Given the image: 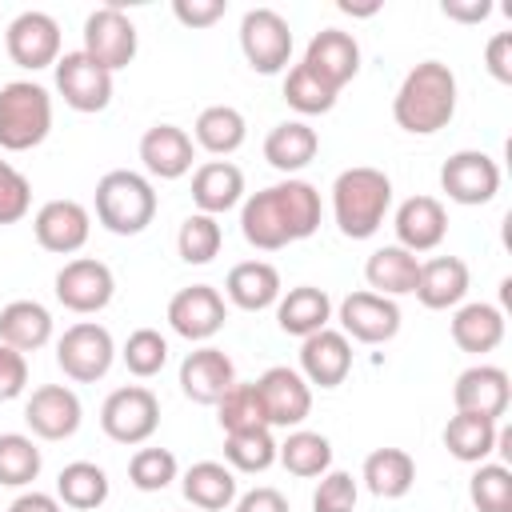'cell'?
Masks as SVG:
<instances>
[{
  "label": "cell",
  "mask_w": 512,
  "mask_h": 512,
  "mask_svg": "<svg viewBox=\"0 0 512 512\" xmlns=\"http://www.w3.org/2000/svg\"><path fill=\"white\" fill-rule=\"evenodd\" d=\"M328 320H332V300L316 284H296V288L280 292V300H276V324L288 336L304 340V336L328 328Z\"/></svg>",
  "instance_id": "27"
},
{
  "label": "cell",
  "mask_w": 512,
  "mask_h": 512,
  "mask_svg": "<svg viewBox=\"0 0 512 512\" xmlns=\"http://www.w3.org/2000/svg\"><path fill=\"white\" fill-rule=\"evenodd\" d=\"M228 320V304L212 284H188L168 300V324L192 344H208Z\"/></svg>",
  "instance_id": "13"
},
{
  "label": "cell",
  "mask_w": 512,
  "mask_h": 512,
  "mask_svg": "<svg viewBox=\"0 0 512 512\" xmlns=\"http://www.w3.org/2000/svg\"><path fill=\"white\" fill-rule=\"evenodd\" d=\"M220 244H224V228L216 216H204V212L184 216L176 232V252L184 264H212L220 256Z\"/></svg>",
  "instance_id": "43"
},
{
  "label": "cell",
  "mask_w": 512,
  "mask_h": 512,
  "mask_svg": "<svg viewBox=\"0 0 512 512\" xmlns=\"http://www.w3.org/2000/svg\"><path fill=\"white\" fill-rule=\"evenodd\" d=\"M184 500L200 512H224L236 504V472L220 460H200L180 476Z\"/></svg>",
  "instance_id": "33"
},
{
  "label": "cell",
  "mask_w": 512,
  "mask_h": 512,
  "mask_svg": "<svg viewBox=\"0 0 512 512\" xmlns=\"http://www.w3.org/2000/svg\"><path fill=\"white\" fill-rule=\"evenodd\" d=\"M440 188L452 204H488L500 192V164L480 148H460L440 164Z\"/></svg>",
  "instance_id": "10"
},
{
  "label": "cell",
  "mask_w": 512,
  "mask_h": 512,
  "mask_svg": "<svg viewBox=\"0 0 512 512\" xmlns=\"http://www.w3.org/2000/svg\"><path fill=\"white\" fill-rule=\"evenodd\" d=\"M248 136V120L232 104H208L192 124V144H200L212 156H232Z\"/></svg>",
  "instance_id": "35"
},
{
  "label": "cell",
  "mask_w": 512,
  "mask_h": 512,
  "mask_svg": "<svg viewBox=\"0 0 512 512\" xmlns=\"http://www.w3.org/2000/svg\"><path fill=\"white\" fill-rule=\"evenodd\" d=\"M136 48H140V36H136V24L124 16L120 4H104L96 12H88L84 20V56H92L100 68L108 72H120L136 60Z\"/></svg>",
  "instance_id": "9"
},
{
  "label": "cell",
  "mask_w": 512,
  "mask_h": 512,
  "mask_svg": "<svg viewBox=\"0 0 512 512\" xmlns=\"http://www.w3.org/2000/svg\"><path fill=\"white\" fill-rule=\"evenodd\" d=\"M392 228H396V244L408 248L412 256L416 252H432L448 236V212H444V204L436 196H408L396 208Z\"/></svg>",
  "instance_id": "23"
},
{
  "label": "cell",
  "mask_w": 512,
  "mask_h": 512,
  "mask_svg": "<svg viewBox=\"0 0 512 512\" xmlns=\"http://www.w3.org/2000/svg\"><path fill=\"white\" fill-rule=\"evenodd\" d=\"M360 500V484L352 480V472L328 468L312 492V512H356Z\"/></svg>",
  "instance_id": "47"
},
{
  "label": "cell",
  "mask_w": 512,
  "mask_h": 512,
  "mask_svg": "<svg viewBox=\"0 0 512 512\" xmlns=\"http://www.w3.org/2000/svg\"><path fill=\"white\" fill-rule=\"evenodd\" d=\"M216 420L224 432H248V428H268L264 400L256 380H236L220 400H216Z\"/></svg>",
  "instance_id": "39"
},
{
  "label": "cell",
  "mask_w": 512,
  "mask_h": 512,
  "mask_svg": "<svg viewBox=\"0 0 512 512\" xmlns=\"http://www.w3.org/2000/svg\"><path fill=\"white\" fill-rule=\"evenodd\" d=\"M276 460L300 476V480H312V476H324L332 468V444L328 436L320 432H308V428H292L284 436V444H276Z\"/></svg>",
  "instance_id": "38"
},
{
  "label": "cell",
  "mask_w": 512,
  "mask_h": 512,
  "mask_svg": "<svg viewBox=\"0 0 512 512\" xmlns=\"http://www.w3.org/2000/svg\"><path fill=\"white\" fill-rule=\"evenodd\" d=\"M180 464L168 448H136V456L128 460V480L140 492H164L176 480Z\"/></svg>",
  "instance_id": "46"
},
{
  "label": "cell",
  "mask_w": 512,
  "mask_h": 512,
  "mask_svg": "<svg viewBox=\"0 0 512 512\" xmlns=\"http://www.w3.org/2000/svg\"><path fill=\"white\" fill-rule=\"evenodd\" d=\"M4 48L12 56V64L28 68V72H40V68H52L60 60V24L40 12V8H28L20 12L8 32H4Z\"/></svg>",
  "instance_id": "14"
},
{
  "label": "cell",
  "mask_w": 512,
  "mask_h": 512,
  "mask_svg": "<svg viewBox=\"0 0 512 512\" xmlns=\"http://www.w3.org/2000/svg\"><path fill=\"white\" fill-rule=\"evenodd\" d=\"M108 472L92 460H72L60 468L56 476V500L76 508V512H96L104 500H108Z\"/></svg>",
  "instance_id": "36"
},
{
  "label": "cell",
  "mask_w": 512,
  "mask_h": 512,
  "mask_svg": "<svg viewBox=\"0 0 512 512\" xmlns=\"http://www.w3.org/2000/svg\"><path fill=\"white\" fill-rule=\"evenodd\" d=\"M8 512H60V500L32 488V492H20V496L8 504Z\"/></svg>",
  "instance_id": "54"
},
{
  "label": "cell",
  "mask_w": 512,
  "mask_h": 512,
  "mask_svg": "<svg viewBox=\"0 0 512 512\" xmlns=\"http://www.w3.org/2000/svg\"><path fill=\"white\" fill-rule=\"evenodd\" d=\"M320 228V192L308 180H280L240 204V232L260 252H280Z\"/></svg>",
  "instance_id": "1"
},
{
  "label": "cell",
  "mask_w": 512,
  "mask_h": 512,
  "mask_svg": "<svg viewBox=\"0 0 512 512\" xmlns=\"http://www.w3.org/2000/svg\"><path fill=\"white\" fill-rule=\"evenodd\" d=\"M468 264L460 256H432V260H420V276H416V300L432 312H444V308H460V300L468 296Z\"/></svg>",
  "instance_id": "25"
},
{
  "label": "cell",
  "mask_w": 512,
  "mask_h": 512,
  "mask_svg": "<svg viewBox=\"0 0 512 512\" xmlns=\"http://www.w3.org/2000/svg\"><path fill=\"white\" fill-rule=\"evenodd\" d=\"M80 420H84V408L68 384H40L24 404V424L40 440H68L76 436Z\"/></svg>",
  "instance_id": "17"
},
{
  "label": "cell",
  "mask_w": 512,
  "mask_h": 512,
  "mask_svg": "<svg viewBox=\"0 0 512 512\" xmlns=\"http://www.w3.org/2000/svg\"><path fill=\"white\" fill-rule=\"evenodd\" d=\"M448 332H452V344L460 352H472V356L496 352L500 340H504V312L496 304H484V300L460 304L452 324H448Z\"/></svg>",
  "instance_id": "30"
},
{
  "label": "cell",
  "mask_w": 512,
  "mask_h": 512,
  "mask_svg": "<svg viewBox=\"0 0 512 512\" xmlns=\"http://www.w3.org/2000/svg\"><path fill=\"white\" fill-rule=\"evenodd\" d=\"M52 132V96L36 80H8L0 88V148L28 152Z\"/></svg>",
  "instance_id": "5"
},
{
  "label": "cell",
  "mask_w": 512,
  "mask_h": 512,
  "mask_svg": "<svg viewBox=\"0 0 512 512\" xmlns=\"http://www.w3.org/2000/svg\"><path fill=\"white\" fill-rule=\"evenodd\" d=\"M388 208H392V180H388V172L356 164V168H344L332 180V216H336L340 236H348V240L376 236L384 216H388Z\"/></svg>",
  "instance_id": "3"
},
{
  "label": "cell",
  "mask_w": 512,
  "mask_h": 512,
  "mask_svg": "<svg viewBox=\"0 0 512 512\" xmlns=\"http://www.w3.org/2000/svg\"><path fill=\"white\" fill-rule=\"evenodd\" d=\"M496 420L472 416V412H456L444 424V448L460 460V464H484L496 452Z\"/></svg>",
  "instance_id": "37"
},
{
  "label": "cell",
  "mask_w": 512,
  "mask_h": 512,
  "mask_svg": "<svg viewBox=\"0 0 512 512\" xmlns=\"http://www.w3.org/2000/svg\"><path fill=\"white\" fill-rule=\"evenodd\" d=\"M316 152H320V136H316V128L304 124V120H284V124H276V128L264 136V160H268L276 172H284V176L308 168V164L316 160Z\"/></svg>",
  "instance_id": "31"
},
{
  "label": "cell",
  "mask_w": 512,
  "mask_h": 512,
  "mask_svg": "<svg viewBox=\"0 0 512 512\" xmlns=\"http://www.w3.org/2000/svg\"><path fill=\"white\" fill-rule=\"evenodd\" d=\"M468 500L476 512H512V468L508 464H476L468 480Z\"/></svg>",
  "instance_id": "44"
},
{
  "label": "cell",
  "mask_w": 512,
  "mask_h": 512,
  "mask_svg": "<svg viewBox=\"0 0 512 512\" xmlns=\"http://www.w3.org/2000/svg\"><path fill=\"white\" fill-rule=\"evenodd\" d=\"M236 384V364L228 352L200 344L180 360V392L192 404H216Z\"/></svg>",
  "instance_id": "21"
},
{
  "label": "cell",
  "mask_w": 512,
  "mask_h": 512,
  "mask_svg": "<svg viewBox=\"0 0 512 512\" xmlns=\"http://www.w3.org/2000/svg\"><path fill=\"white\" fill-rule=\"evenodd\" d=\"M56 92L72 112H104L112 104V72L84 52H64L56 64Z\"/></svg>",
  "instance_id": "12"
},
{
  "label": "cell",
  "mask_w": 512,
  "mask_h": 512,
  "mask_svg": "<svg viewBox=\"0 0 512 512\" xmlns=\"http://www.w3.org/2000/svg\"><path fill=\"white\" fill-rule=\"evenodd\" d=\"M260 400H264V416H268V428H300L312 412V384L296 372V368H268L260 380Z\"/></svg>",
  "instance_id": "16"
},
{
  "label": "cell",
  "mask_w": 512,
  "mask_h": 512,
  "mask_svg": "<svg viewBox=\"0 0 512 512\" xmlns=\"http://www.w3.org/2000/svg\"><path fill=\"white\" fill-rule=\"evenodd\" d=\"M360 480L372 496L380 500H400L412 492L416 484V460L404 452V448H376L364 456V468H360Z\"/></svg>",
  "instance_id": "32"
},
{
  "label": "cell",
  "mask_w": 512,
  "mask_h": 512,
  "mask_svg": "<svg viewBox=\"0 0 512 512\" xmlns=\"http://www.w3.org/2000/svg\"><path fill=\"white\" fill-rule=\"evenodd\" d=\"M28 208H32V184H28V176L16 164L0 160V224L24 220Z\"/></svg>",
  "instance_id": "48"
},
{
  "label": "cell",
  "mask_w": 512,
  "mask_h": 512,
  "mask_svg": "<svg viewBox=\"0 0 512 512\" xmlns=\"http://www.w3.org/2000/svg\"><path fill=\"white\" fill-rule=\"evenodd\" d=\"M456 116V76L440 60H420L392 96V120L412 136H432Z\"/></svg>",
  "instance_id": "2"
},
{
  "label": "cell",
  "mask_w": 512,
  "mask_h": 512,
  "mask_svg": "<svg viewBox=\"0 0 512 512\" xmlns=\"http://www.w3.org/2000/svg\"><path fill=\"white\" fill-rule=\"evenodd\" d=\"M196 144L180 124H152L140 136V164L156 180H180L192 172Z\"/></svg>",
  "instance_id": "22"
},
{
  "label": "cell",
  "mask_w": 512,
  "mask_h": 512,
  "mask_svg": "<svg viewBox=\"0 0 512 512\" xmlns=\"http://www.w3.org/2000/svg\"><path fill=\"white\" fill-rule=\"evenodd\" d=\"M304 64L324 80L332 84L336 92L360 72V44L352 32H340V28H320L308 48H304Z\"/></svg>",
  "instance_id": "24"
},
{
  "label": "cell",
  "mask_w": 512,
  "mask_h": 512,
  "mask_svg": "<svg viewBox=\"0 0 512 512\" xmlns=\"http://www.w3.org/2000/svg\"><path fill=\"white\" fill-rule=\"evenodd\" d=\"M112 360H116V340L96 320H80V324L64 328V336L56 340V364L76 384L104 380L108 368H112Z\"/></svg>",
  "instance_id": "6"
},
{
  "label": "cell",
  "mask_w": 512,
  "mask_h": 512,
  "mask_svg": "<svg viewBox=\"0 0 512 512\" xmlns=\"http://www.w3.org/2000/svg\"><path fill=\"white\" fill-rule=\"evenodd\" d=\"M112 296H116V276L104 260L76 256L56 272V300L76 316L104 312L112 304Z\"/></svg>",
  "instance_id": "11"
},
{
  "label": "cell",
  "mask_w": 512,
  "mask_h": 512,
  "mask_svg": "<svg viewBox=\"0 0 512 512\" xmlns=\"http://www.w3.org/2000/svg\"><path fill=\"white\" fill-rule=\"evenodd\" d=\"M244 200V172L232 160H208L192 172V204L204 216H224Z\"/></svg>",
  "instance_id": "26"
},
{
  "label": "cell",
  "mask_w": 512,
  "mask_h": 512,
  "mask_svg": "<svg viewBox=\"0 0 512 512\" xmlns=\"http://www.w3.org/2000/svg\"><path fill=\"white\" fill-rule=\"evenodd\" d=\"M308 384L316 388H336L348 380L352 372V344L344 332L336 328H320L312 336L300 340V368H296Z\"/></svg>",
  "instance_id": "20"
},
{
  "label": "cell",
  "mask_w": 512,
  "mask_h": 512,
  "mask_svg": "<svg viewBox=\"0 0 512 512\" xmlns=\"http://www.w3.org/2000/svg\"><path fill=\"white\" fill-rule=\"evenodd\" d=\"M228 12V0H172V16L184 28H212Z\"/></svg>",
  "instance_id": "49"
},
{
  "label": "cell",
  "mask_w": 512,
  "mask_h": 512,
  "mask_svg": "<svg viewBox=\"0 0 512 512\" xmlns=\"http://www.w3.org/2000/svg\"><path fill=\"white\" fill-rule=\"evenodd\" d=\"M240 52L252 72L276 76L292 60V28L276 8H248L240 20Z\"/></svg>",
  "instance_id": "8"
},
{
  "label": "cell",
  "mask_w": 512,
  "mask_h": 512,
  "mask_svg": "<svg viewBox=\"0 0 512 512\" xmlns=\"http://www.w3.org/2000/svg\"><path fill=\"white\" fill-rule=\"evenodd\" d=\"M508 400H512V384H508V372L496 368V364H472L456 376L452 384V404L456 412H472V416H484V420H500L508 412Z\"/></svg>",
  "instance_id": "19"
},
{
  "label": "cell",
  "mask_w": 512,
  "mask_h": 512,
  "mask_svg": "<svg viewBox=\"0 0 512 512\" xmlns=\"http://www.w3.org/2000/svg\"><path fill=\"white\" fill-rule=\"evenodd\" d=\"M120 360H124V368L132 376L148 380L168 364V340L156 328H136V332H128V340L120 348Z\"/></svg>",
  "instance_id": "45"
},
{
  "label": "cell",
  "mask_w": 512,
  "mask_h": 512,
  "mask_svg": "<svg viewBox=\"0 0 512 512\" xmlns=\"http://www.w3.org/2000/svg\"><path fill=\"white\" fill-rule=\"evenodd\" d=\"M32 232H36V244L44 252H56V256H72L88 244L92 236V212L80 204V200H48L40 204V212L32 216Z\"/></svg>",
  "instance_id": "15"
},
{
  "label": "cell",
  "mask_w": 512,
  "mask_h": 512,
  "mask_svg": "<svg viewBox=\"0 0 512 512\" xmlns=\"http://www.w3.org/2000/svg\"><path fill=\"white\" fill-rule=\"evenodd\" d=\"M44 456L32 436L24 432H0V484L4 488H24L40 476Z\"/></svg>",
  "instance_id": "42"
},
{
  "label": "cell",
  "mask_w": 512,
  "mask_h": 512,
  "mask_svg": "<svg viewBox=\"0 0 512 512\" xmlns=\"http://www.w3.org/2000/svg\"><path fill=\"white\" fill-rule=\"evenodd\" d=\"M224 292L236 308L244 312H264L280 300V272L268 264V260H240L228 268V280H224Z\"/></svg>",
  "instance_id": "29"
},
{
  "label": "cell",
  "mask_w": 512,
  "mask_h": 512,
  "mask_svg": "<svg viewBox=\"0 0 512 512\" xmlns=\"http://www.w3.org/2000/svg\"><path fill=\"white\" fill-rule=\"evenodd\" d=\"M232 512H288V500H284V492L264 484V488H252V492L236 496Z\"/></svg>",
  "instance_id": "52"
},
{
  "label": "cell",
  "mask_w": 512,
  "mask_h": 512,
  "mask_svg": "<svg viewBox=\"0 0 512 512\" xmlns=\"http://www.w3.org/2000/svg\"><path fill=\"white\" fill-rule=\"evenodd\" d=\"M28 388V360L24 352L0 344V400H16Z\"/></svg>",
  "instance_id": "50"
},
{
  "label": "cell",
  "mask_w": 512,
  "mask_h": 512,
  "mask_svg": "<svg viewBox=\"0 0 512 512\" xmlns=\"http://www.w3.org/2000/svg\"><path fill=\"white\" fill-rule=\"evenodd\" d=\"M484 64H488L492 80L512 84V32H496V36L484 44Z\"/></svg>",
  "instance_id": "51"
},
{
  "label": "cell",
  "mask_w": 512,
  "mask_h": 512,
  "mask_svg": "<svg viewBox=\"0 0 512 512\" xmlns=\"http://www.w3.org/2000/svg\"><path fill=\"white\" fill-rule=\"evenodd\" d=\"M336 96H340V92H336L332 84H324L304 60L292 64L288 76H284V100H288V108H296L300 116L332 112V108H336Z\"/></svg>",
  "instance_id": "40"
},
{
  "label": "cell",
  "mask_w": 512,
  "mask_h": 512,
  "mask_svg": "<svg viewBox=\"0 0 512 512\" xmlns=\"http://www.w3.org/2000/svg\"><path fill=\"white\" fill-rule=\"evenodd\" d=\"M224 460L232 472H268L276 464V440L272 428H248V432H224Z\"/></svg>",
  "instance_id": "41"
},
{
  "label": "cell",
  "mask_w": 512,
  "mask_h": 512,
  "mask_svg": "<svg viewBox=\"0 0 512 512\" xmlns=\"http://www.w3.org/2000/svg\"><path fill=\"white\" fill-rule=\"evenodd\" d=\"M440 12L448 20H460V24H480L492 16V0H444Z\"/></svg>",
  "instance_id": "53"
},
{
  "label": "cell",
  "mask_w": 512,
  "mask_h": 512,
  "mask_svg": "<svg viewBox=\"0 0 512 512\" xmlns=\"http://www.w3.org/2000/svg\"><path fill=\"white\" fill-rule=\"evenodd\" d=\"M416 276H420V260H416L408 248H400V244H384V248H376V252L364 260L368 292L388 296V300L416 292Z\"/></svg>",
  "instance_id": "28"
},
{
  "label": "cell",
  "mask_w": 512,
  "mask_h": 512,
  "mask_svg": "<svg viewBox=\"0 0 512 512\" xmlns=\"http://www.w3.org/2000/svg\"><path fill=\"white\" fill-rule=\"evenodd\" d=\"M52 340V312L40 300H12L0 308V344L16 352H36Z\"/></svg>",
  "instance_id": "34"
},
{
  "label": "cell",
  "mask_w": 512,
  "mask_h": 512,
  "mask_svg": "<svg viewBox=\"0 0 512 512\" xmlns=\"http://www.w3.org/2000/svg\"><path fill=\"white\" fill-rule=\"evenodd\" d=\"M340 332L360 344H388L400 332V308L376 292H348L340 300Z\"/></svg>",
  "instance_id": "18"
},
{
  "label": "cell",
  "mask_w": 512,
  "mask_h": 512,
  "mask_svg": "<svg viewBox=\"0 0 512 512\" xmlns=\"http://www.w3.org/2000/svg\"><path fill=\"white\" fill-rule=\"evenodd\" d=\"M96 220L112 236H140L156 220V188L132 168H112L96 180Z\"/></svg>",
  "instance_id": "4"
},
{
  "label": "cell",
  "mask_w": 512,
  "mask_h": 512,
  "mask_svg": "<svg viewBox=\"0 0 512 512\" xmlns=\"http://www.w3.org/2000/svg\"><path fill=\"white\" fill-rule=\"evenodd\" d=\"M100 428L116 444H144L160 428V400L144 384H124L100 404Z\"/></svg>",
  "instance_id": "7"
}]
</instances>
